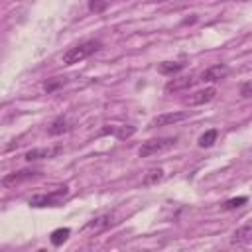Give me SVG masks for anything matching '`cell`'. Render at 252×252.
Segmentation results:
<instances>
[{
	"label": "cell",
	"instance_id": "cell-1",
	"mask_svg": "<svg viewBox=\"0 0 252 252\" xmlns=\"http://www.w3.org/2000/svg\"><path fill=\"white\" fill-rule=\"evenodd\" d=\"M102 47V43L98 39H87V41H81L79 45L75 47H69L65 53H63V65H75L87 57H91L93 53H96L98 49Z\"/></svg>",
	"mask_w": 252,
	"mask_h": 252
},
{
	"label": "cell",
	"instance_id": "cell-2",
	"mask_svg": "<svg viewBox=\"0 0 252 252\" xmlns=\"http://www.w3.org/2000/svg\"><path fill=\"white\" fill-rule=\"evenodd\" d=\"M177 142V138H152L148 142H144L138 150V156L140 158H150V156H156V154H161L169 148H173Z\"/></svg>",
	"mask_w": 252,
	"mask_h": 252
},
{
	"label": "cell",
	"instance_id": "cell-3",
	"mask_svg": "<svg viewBox=\"0 0 252 252\" xmlns=\"http://www.w3.org/2000/svg\"><path fill=\"white\" fill-rule=\"evenodd\" d=\"M67 195V187H59L51 193H41V195H33L30 199V205L32 207H55L59 205V201Z\"/></svg>",
	"mask_w": 252,
	"mask_h": 252
},
{
	"label": "cell",
	"instance_id": "cell-4",
	"mask_svg": "<svg viewBox=\"0 0 252 252\" xmlns=\"http://www.w3.org/2000/svg\"><path fill=\"white\" fill-rule=\"evenodd\" d=\"M215 96H217V89H215V87H205V89H201V91H195V93H191V94L185 98V104H191V106H199V104L211 102Z\"/></svg>",
	"mask_w": 252,
	"mask_h": 252
},
{
	"label": "cell",
	"instance_id": "cell-5",
	"mask_svg": "<svg viewBox=\"0 0 252 252\" xmlns=\"http://www.w3.org/2000/svg\"><path fill=\"white\" fill-rule=\"evenodd\" d=\"M226 75H228V67L224 63H219V65H213V67L205 69L201 73L199 81H203V83H217V81H222Z\"/></svg>",
	"mask_w": 252,
	"mask_h": 252
},
{
	"label": "cell",
	"instance_id": "cell-6",
	"mask_svg": "<svg viewBox=\"0 0 252 252\" xmlns=\"http://www.w3.org/2000/svg\"><path fill=\"white\" fill-rule=\"evenodd\" d=\"M106 134L116 136L118 140H126V138H130V136L136 134V128L130 126V124H120V126H116V124H108V126H104V128L100 130V136H106Z\"/></svg>",
	"mask_w": 252,
	"mask_h": 252
},
{
	"label": "cell",
	"instance_id": "cell-7",
	"mask_svg": "<svg viewBox=\"0 0 252 252\" xmlns=\"http://www.w3.org/2000/svg\"><path fill=\"white\" fill-rule=\"evenodd\" d=\"M39 171H33V169H20V171H14V173H8L2 177V185L4 187H12L16 183H22V181H28V179H33L37 177Z\"/></svg>",
	"mask_w": 252,
	"mask_h": 252
},
{
	"label": "cell",
	"instance_id": "cell-8",
	"mask_svg": "<svg viewBox=\"0 0 252 252\" xmlns=\"http://www.w3.org/2000/svg\"><path fill=\"white\" fill-rule=\"evenodd\" d=\"M187 118V112H167V114H159L154 116L150 122V128H158V126H171L175 122H181Z\"/></svg>",
	"mask_w": 252,
	"mask_h": 252
},
{
	"label": "cell",
	"instance_id": "cell-9",
	"mask_svg": "<svg viewBox=\"0 0 252 252\" xmlns=\"http://www.w3.org/2000/svg\"><path fill=\"white\" fill-rule=\"evenodd\" d=\"M112 224H114V217L108 213V215H100V217H96V219L89 220V222H87V226H85V230L100 232V230H104V228H108V226H112Z\"/></svg>",
	"mask_w": 252,
	"mask_h": 252
},
{
	"label": "cell",
	"instance_id": "cell-10",
	"mask_svg": "<svg viewBox=\"0 0 252 252\" xmlns=\"http://www.w3.org/2000/svg\"><path fill=\"white\" fill-rule=\"evenodd\" d=\"M59 154V148H33L30 152H26V159L28 161H37V159H45V158H53Z\"/></svg>",
	"mask_w": 252,
	"mask_h": 252
},
{
	"label": "cell",
	"instance_id": "cell-11",
	"mask_svg": "<svg viewBox=\"0 0 252 252\" xmlns=\"http://www.w3.org/2000/svg\"><path fill=\"white\" fill-rule=\"evenodd\" d=\"M73 128V124L65 118V116H59V118H55L51 124H49V128H47V134L49 136H61V134H65V132H69Z\"/></svg>",
	"mask_w": 252,
	"mask_h": 252
},
{
	"label": "cell",
	"instance_id": "cell-12",
	"mask_svg": "<svg viewBox=\"0 0 252 252\" xmlns=\"http://www.w3.org/2000/svg\"><path fill=\"white\" fill-rule=\"evenodd\" d=\"M197 79L193 77H179V79H171L167 85H165V93H177V91H183V89H189Z\"/></svg>",
	"mask_w": 252,
	"mask_h": 252
},
{
	"label": "cell",
	"instance_id": "cell-13",
	"mask_svg": "<svg viewBox=\"0 0 252 252\" xmlns=\"http://www.w3.org/2000/svg\"><path fill=\"white\" fill-rule=\"evenodd\" d=\"M252 240V224H244L240 228H236L230 236V242L232 244H246Z\"/></svg>",
	"mask_w": 252,
	"mask_h": 252
},
{
	"label": "cell",
	"instance_id": "cell-14",
	"mask_svg": "<svg viewBox=\"0 0 252 252\" xmlns=\"http://www.w3.org/2000/svg\"><path fill=\"white\" fill-rule=\"evenodd\" d=\"M65 83H67V77H51V79H47V81L43 83V91H45L47 94H51V93H55L57 89H61Z\"/></svg>",
	"mask_w": 252,
	"mask_h": 252
},
{
	"label": "cell",
	"instance_id": "cell-15",
	"mask_svg": "<svg viewBox=\"0 0 252 252\" xmlns=\"http://www.w3.org/2000/svg\"><path fill=\"white\" fill-rule=\"evenodd\" d=\"M185 67V63H181V61H165V63H161L159 65V73H163V75H173V73H179L181 69Z\"/></svg>",
	"mask_w": 252,
	"mask_h": 252
},
{
	"label": "cell",
	"instance_id": "cell-16",
	"mask_svg": "<svg viewBox=\"0 0 252 252\" xmlns=\"http://www.w3.org/2000/svg\"><path fill=\"white\" fill-rule=\"evenodd\" d=\"M217 136H219V132L217 130H207V132H203L201 136H199V146L201 148H211L215 142H217Z\"/></svg>",
	"mask_w": 252,
	"mask_h": 252
},
{
	"label": "cell",
	"instance_id": "cell-17",
	"mask_svg": "<svg viewBox=\"0 0 252 252\" xmlns=\"http://www.w3.org/2000/svg\"><path fill=\"white\" fill-rule=\"evenodd\" d=\"M69 234H71L69 228H55V230L51 232V244H53V246H61V244L69 238Z\"/></svg>",
	"mask_w": 252,
	"mask_h": 252
},
{
	"label": "cell",
	"instance_id": "cell-18",
	"mask_svg": "<svg viewBox=\"0 0 252 252\" xmlns=\"http://www.w3.org/2000/svg\"><path fill=\"white\" fill-rule=\"evenodd\" d=\"M163 177V171L158 167V169H150L148 173H146V177H144V185H152V183H158L159 179Z\"/></svg>",
	"mask_w": 252,
	"mask_h": 252
},
{
	"label": "cell",
	"instance_id": "cell-19",
	"mask_svg": "<svg viewBox=\"0 0 252 252\" xmlns=\"http://www.w3.org/2000/svg\"><path fill=\"white\" fill-rule=\"evenodd\" d=\"M246 203H248L246 197H234V199H228L222 207H224L226 211H232V209H238V207H242V205H246Z\"/></svg>",
	"mask_w": 252,
	"mask_h": 252
},
{
	"label": "cell",
	"instance_id": "cell-20",
	"mask_svg": "<svg viewBox=\"0 0 252 252\" xmlns=\"http://www.w3.org/2000/svg\"><path fill=\"white\" fill-rule=\"evenodd\" d=\"M106 6H108V0H91V2H89V10L94 12V14L104 12Z\"/></svg>",
	"mask_w": 252,
	"mask_h": 252
},
{
	"label": "cell",
	"instance_id": "cell-21",
	"mask_svg": "<svg viewBox=\"0 0 252 252\" xmlns=\"http://www.w3.org/2000/svg\"><path fill=\"white\" fill-rule=\"evenodd\" d=\"M240 96H242V98H252V81L242 83V87H240Z\"/></svg>",
	"mask_w": 252,
	"mask_h": 252
}]
</instances>
